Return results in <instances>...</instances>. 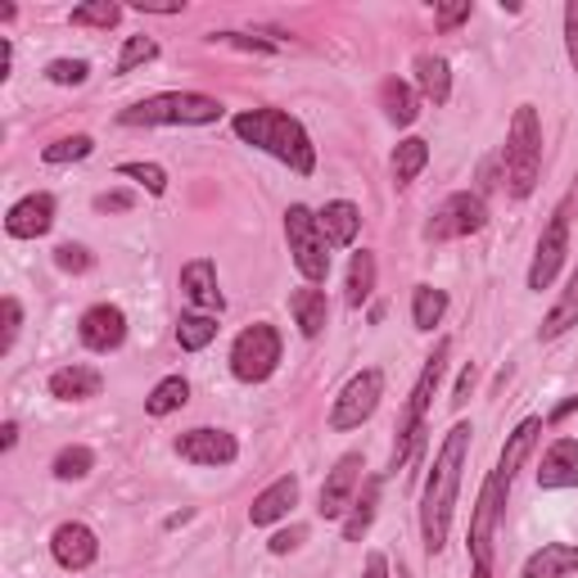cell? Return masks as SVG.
I'll use <instances>...</instances> for the list:
<instances>
[{
    "label": "cell",
    "instance_id": "cell-29",
    "mask_svg": "<svg viewBox=\"0 0 578 578\" xmlns=\"http://www.w3.org/2000/svg\"><path fill=\"white\" fill-rule=\"evenodd\" d=\"M443 312H448V295H443V289L416 285V295H411V321H416V330H434V325L443 321Z\"/></svg>",
    "mask_w": 578,
    "mask_h": 578
},
{
    "label": "cell",
    "instance_id": "cell-35",
    "mask_svg": "<svg viewBox=\"0 0 578 578\" xmlns=\"http://www.w3.org/2000/svg\"><path fill=\"white\" fill-rule=\"evenodd\" d=\"M150 60H159V41L154 36H127L122 41V55H118V73H131V68H140V64H150Z\"/></svg>",
    "mask_w": 578,
    "mask_h": 578
},
{
    "label": "cell",
    "instance_id": "cell-46",
    "mask_svg": "<svg viewBox=\"0 0 578 578\" xmlns=\"http://www.w3.org/2000/svg\"><path fill=\"white\" fill-rule=\"evenodd\" d=\"M95 208H100V213H127L131 195H100V200H95Z\"/></svg>",
    "mask_w": 578,
    "mask_h": 578
},
{
    "label": "cell",
    "instance_id": "cell-21",
    "mask_svg": "<svg viewBox=\"0 0 578 578\" xmlns=\"http://www.w3.org/2000/svg\"><path fill=\"white\" fill-rule=\"evenodd\" d=\"M105 389V375L95 371V366H60L55 375H51V394L60 398V403H86V398H95Z\"/></svg>",
    "mask_w": 578,
    "mask_h": 578
},
{
    "label": "cell",
    "instance_id": "cell-30",
    "mask_svg": "<svg viewBox=\"0 0 578 578\" xmlns=\"http://www.w3.org/2000/svg\"><path fill=\"white\" fill-rule=\"evenodd\" d=\"M185 403H190V384H185L181 375H168V379L154 384V394L144 398V411H150V416H172V411L185 407Z\"/></svg>",
    "mask_w": 578,
    "mask_h": 578
},
{
    "label": "cell",
    "instance_id": "cell-26",
    "mask_svg": "<svg viewBox=\"0 0 578 578\" xmlns=\"http://www.w3.org/2000/svg\"><path fill=\"white\" fill-rule=\"evenodd\" d=\"M379 105H384V118H389L394 127H411L416 114H420V100H416V90L398 77H389L379 86Z\"/></svg>",
    "mask_w": 578,
    "mask_h": 578
},
{
    "label": "cell",
    "instance_id": "cell-22",
    "mask_svg": "<svg viewBox=\"0 0 578 578\" xmlns=\"http://www.w3.org/2000/svg\"><path fill=\"white\" fill-rule=\"evenodd\" d=\"M317 222H321L325 245H334V249H349L353 239H357V231H362V213H357L349 200H334V204H325V208L317 213Z\"/></svg>",
    "mask_w": 578,
    "mask_h": 578
},
{
    "label": "cell",
    "instance_id": "cell-11",
    "mask_svg": "<svg viewBox=\"0 0 578 578\" xmlns=\"http://www.w3.org/2000/svg\"><path fill=\"white\" fill-rule=\"evenodd\" d=\"M565 249H569V217L565 208L552 213L543 239H538V254H534V267H528V289H547L565 263Z\"/></svg>",
    "mask_w": 578,
    "mask_h": 578
},
{
    "label": "cell",
    "instance_id": "cell-34",
    "mask_svg": "<svg viewBox=\"0 0 578 578\" xmlns=\"http://www.w3.org/2000/svg\"><path fill=\"white\" fill-rule=\"evenodd\" d=\"M122 19V6H114V0H90V6H77L73 10V28H114Z\"/></svg>",
    "mask_w": 578,
    "mask_h": 578
},
{
    "label": "cell",
    "instance_id": "cell-36",
    "mask_svg": "<svg viewBox=\"0 0 578 578\" xmlns=\"http://www.w3.org/2000/svg\"><path fill=\"white\" fill-rule=\"evenodd\" d=\"M90 465H95V452L90 448H64L60 457H55V479H86L90 474Z\"/></svg>",
    "mask_w": 578,
    "mask_h": 578
},
{
    "label": "cell",
    "instance_id": "cell-41",
    "mask_svg": "<svg viewBox=\"0 0 578 578\" xmlns=\"http://www.w3.org/2000/svg\"><path fill=\"white\" fill-rule=\"evenodd\" d=\"M55 267H60V271H86V267H90V254H86L82 245H60V249H55Z\"/></svg>",
    "mask_w": 578,
    "mask_h": 578
},
{
    "label": "cell",
    "instance_id": "cell-32",
    "mask_svg": "<svg viewBox=\"0 0 578 578\" xmlns=\"http://www.w3.org/2000/svg\"><path fill=\"white\" fill-rule=\"evenodd\" d=\"M375 502H379V479H366L362 502H353V515L344 520V538H349V543H362V538H366V528H371V520H375Z\"/></svg>",
    "mask_w": 578,
    "mask_h": 578
},
{
    "label": "cell",
    "instance_id": "cell-15",
    "mask_svg": "<svg viewBox=\"0 0 578 578\" xmlns=\"http://www.w3.org/2000/svg\"><path fill=\"white\" fill-rule=\"evenodd\" d=\"M51 552H55V560H60L64 569H86L95 556H100V538H95L82 520H68V524L55 528Z\"/></svg>",
    "mask_w": 578,
    "mask_h": 578
},
{
    "label": "cell",
    "instance_id": "cell-42",
    "mask_svg": "<svg viewBox=\"0 0 578 578\" xmlns=\"http://www.w3.org/2000/svg\"><path fill=\"white\" fill-rule=\"evenodd\" d=\"M565 51H569V64L578 73V0L565 6Z\"/></svg>",
    "mask_w": 578,
    "mask_h": 578
},
{
    "label": "cell",
    "instance_id": "cell-39",
    "mask_svg": "<svg viewBox=\"0 0 578 578\" xmlns=\"http://www.w3.org/2000/svg\"><path fill=\"white\" fill-rule=\"evenodd\" d=\"M86 60H55L51 68H45V77H51L55 86H82L86 82Z\"/></svg>",
    "mask_w": 578,
    "mask_h": 578
},
{
    "label": "cell",
    "instance_id": "cell-40",
    "mask_svg": "<svg viewBox=\"0 0 578 578\" xmlns=\"http://www.w3.org/2000/svg\"><path fill=\"white\" fill-rule=\"evenodd\" d=\"M0 312H6V334H0V353H10L14 340H19V325H23V308H19V299H6V303H0Z\"/></svg>",
    "mask_w": 578,
    "mask_h": 578
},
{
    "label": "cell",
    "instance_id": "cell-5",
    "mask_svg": "<svg viewBox=\"0 0 578 578\" xmlns=\"http://www.w3.org/2000/svg\"><path fill=\"white\" fill-rule=\"evenodd\" d=\"M443 362H448V340H439V344H434V357L425 362V371H420V379H416V389H411V398H407V407H403V420H398V439H394V452H389V470L407 465L411 448L420 443L429 398H434V389H439V379H443Z\"/></svg>",
    "mask_w": 578,
    "mask_h": 578
},
{
    "label": "cell",
    "instance_id": "cell-31",
    "mask_svg": "<svg viewBox=\"0 0 578 578\" xmlns=\"http://www.w3.org/2000/svg\"><path fill=\"white\" fill-rule=\"evenodd\" d=\"M429 163V140H420V136H411V140H403L398 150H394V181L398 185H407V181H416L420 176V168Z\"/></svg>",
    "mask_w": 578,
    "mask_h": 578
},
{
    "label": "cell",
    "instance_id": "cell-9",
    "mask_svg": "<svg viewBox=\"0 0 578 578\" xmlns=\"http://www.w3.org/2000/svg\"><path fill=\"white\" fill-rule=\"evenodd\" d=\"M379 398H384V371L371 366V371L353 375V379L344 384V394L334 398V407H330V429H357L362 420L375 416Z\"/></svg>",
    "mask_w": 578,
    "mask_h": 578
},
{
    "label": "cell",
    "instance_id": "cell-18",
    "mask_svg": "<svg viewBox=\"0 0 578 578\" xmlns=\"http://www.w3.org/2000/svg\"><path fill=\"white\" fill-rule=\"evenodd\" d=\"M538 489H578V443L556 439L538 465Z\"/></svg>",
    "mask_w": 578,
    "mask_h": 578
},
{
    "label": "cell",
    "instance_id": "cell-47",
    "mask_svg": "<svg viewBox=\"0 0 578 578\" xmlns=\"http://www.w3.org/2000/svg\"><path fill=\"white\" fill-rule=\"evenodd\" d=\"M362 578H389V560H384L379 552H371V556H366V574H362Z\"/></svg>",
    "mask_w": 578,
    "mask_h": 578
},
{
    "label": "cell",
    "instance_id": "cell-43",
    "mask_svg": "<svg viewBox=\"0 0 578 578\" xmlns=\"http://www.w3.org/2000/svg\"><path fill=\"white\" fill-rule=\"evenodd\" d=\"M213 41H226V45H239V51H258V55H267V51H271V41H258V36H245V32H217Z\"/></svg>",
    "mask_w": 578,
    "mask_h": 578
},
{
    "label": "cell",
    "instance_id": "cell-44",
    "mask_svg": "<svg viewBox=\"0 0 578 578\" xmlns=\"http://www.w3.org/2000/svg\"><path fill=\"white\" fill-rule=\"evenodd\" d=\"M470 19V0H461V6H443L439 14H434V23H439L443 32H452L457 23H465Z\"/></svg>",
    "mask_w": 578,
    "mask_h": 578
},
{
    "label": "cell",
    "instance_id": "cell-33",
    "mask_svg": "<svg viewBox=\"0 0 578 578\" xmlns=\"http://www.w3.org/2000/svg\"><path fill=\"white\" fill-rule=\"evenodd\" d=\"M371 289H375V254H353L349 263V308H362L371 299Z\"/></svg>",
    "mask_w": 578,
    "mask_h": 578
},
{
    "label": "cell",
    "instance_id": "cell-28",
    "mask_svg": "<svg viewBox=\"0 0 578 578\" xmlns=\"http://www.w3.org/2000/svg\"><path fill=\"white\" fill-rule=\"evenodd\" d=\"M569 325H578V271L569 276L565 295H560L556 308L547 312V321H543V340H560V334H565Z\"/></svg>",
    "mask_w": 578,
    "mask_h": 578
},
{
    "label": "cell",
    "instance_id": "cell-24",
    "mask_svg": "<svg viewBox=\"0 0 578 578\" xmlns=\"http://www.w3.org/2000/svg\"><path fill=\"white\" fill-rule=\"evenodd\" d=\"M416 86L425 100L434 105H448L452 100V68L443 55H416Z\"/></svg>",
    "mask_w": 578,
    "mask_h": 578
},
{
    "label": "cell",
    "instance_id": "cell-51",
    "mask_svg": "<svg viewBox=\"0 0 578 578\" xmlns=\"http://www.w3.org/2000/svg\"><path fill=\"white\" fill-rule=\"evenodd\" d=\"M574 411H578V394H574L569 403H560V407L552 411V420H565V416H574Z\"/></svg>",
    "mask_w": 578,
    "mask_h": 578
},
{
    "label": "cell",
    "instance_id": "cell-19",
    "mask_svg": "<svg viewBox=\"0 0 578 578\" xmlns=\"http://www.w3.org/2000/svg\"><path fill=\"white\" fill-rule=\"evenodd\" d=\"M295 506H299V479H295V474H280L271 489H263V493L254 497L249 520H254V524H276V520H285Z\"/></svg>",
    "mask_w": 578,
    "mask_h": 578
},
{
    "label": "cell",
    "instance_id": "cell-45",
    "mask_svg": "<svg viewBox=\"0 0 578 578\" xmlns=\"http://www.w3.org/2000/svg\"><path fill=\"white\" fill-rule=\"evenodd\" d=\"M299 543H303V528H299V524H295V528H280V534L271 538V552H276V556H289Z\"/></svg>",
    "mask_w": 578,
    "mask_h": 578
},
{
    "label": "cell",
    "instance_id": "cell-17",
    "mask_svg": "<svg viewBox=\"0 0 578 578\" xmlns=\"http://www.w3.org/2000/svg\"><path fill=\"white\" fill-rule=\"evenodd\" d=\"M55 226V200L51 195H28V200H19L14 208H10V217H6V231L14 235V239H36V235H45Z\"/></svg>",
    "mask_w": 578,
    "mask_h": 578
},
{
    "label": "cell",
    "instance_id": "cell-7",
    "mask_svg": "<svg viewBox=\"0 0 578 578\" xmlns=\"http://www.w3.org/2000/svg\"><path fill=\"white\" fill-rule=\"evenodd\" d=\"M280 362V334L258 321L249 330H239L235 334V344H231V371L235 379H245V384H263Z\"/></svg>",
    "mask_w": 578,
    "mask_h": 578
},
{
    "label": "cell",
    "instance_id": "cell-4",
    "mask_svg": "<svg viewBox=\"0 0 578 578\" xmlns=\"http://www.w3.org/2000/svg\"><path fill=\"white\" fill-rule=\"evenodd\" d=\"M217 118H222V105L213 95H195V90H168L122 114L127 127H208Z\"/></svg>",
    "mask_w": 578,
    "mask_h": 578
},
{
    "label": "cell",
    "instance_id": "cell-48",
    "mask_svg": "<svg viewBox=\"0 0 578 578\" xmlns=\"http://www.w3.org/2000/svg\"><path fill=\"white\" fill-rule=\"evenodd\" d=\"M470 389H474V366H465V371H461V379H457V398H452V403H465V398H470Z\"/></svg>",
    "mask_w": 578,
    "mask_h": 578
},
{
    "label": "cell",
    "instance_id": "cell-27",
    "mask_svg": "<svg viewBox=\"0 0 578 578\" xmlns=\"http://www.w3.org/2000/svg\"><path fill=\"white\" fill-rule=\"evenodd\" d=\"M217 340V317H208V312H185L181 321H176V344L185 349V353H200V349H208Z\"/></svg>",
    "mask_w": 578,
    "mask_h": 578
},
{
    "label": "cell",
    "instance_id": "cell-20",
    "mask_svg": "<svg viewBox=\"0 0 578 578\" xmlns=\"http://www.w3.org/2000/svg\"><path fill=\"white\" fill-rule=\"evenodd\" d=\"M578 574V543H547L524 560V578H574Z\"/></svg>",
    "mask_w": 578,
    "mask_h": 578
},
{
    "label": "cell",
    "instance_id": "cell-10",
    "mask_svg": "<svg viewBox=\"0 0 578 578\" xmlns=\"http://www.w3.org/2000/svg\"><path fill=\"white\" fill-rule=\"evenodd\" d=\"M484 222H489L484 200L461 190V195H448L439 208H434V217L425 222V239H461V235L484 231Z\"/></svg>",
    "mask_w": 578,
    "mask_h": 578
},
{
    "label": "cell",
    "instance_id": "cell-16",
    "mask_svg": "<svg viewBox=\"0 0 578 578\" xmlns=\"http://www.w3.org/2000/svg\"><path fill=\"white\" fill-rule=\"evenodd\" d=\"M181 289H185V299L195 303L200 312H222V289H217V267L208 258H195V263H185L181 267Z\"/></svg>",
    "mask_w": 578,
    "mask_h": 578
},
{
    "label": "cell",
    "instance_id": "cell-12",
    "mask_svg": "<svg viewBox=\"0 0 578 578\" xmlns=\"http://www.w3.org/2000/svg\"><path fill=\"white\" fill-rule=\"evenodd\" d=\"M362 457L357 452H349V457H340L334 461V470L325 474V489H321V515L325 520H344L349 515V506H353V493H357V484H362Z\"/></svg>",
    "mask_w": 578,
    "mask_h": 578
},
{
    "label": "cell",
    "instance_id": "cell-6",
    "mask_svg": "<svg viewBox=\"0 0 578 578\" xmlns=\"http://www.w3.org/2000/svg\"><path fill=\"white\" fill-rule=\"evenodd\" d=\"M285 239H289V254H295V267L312 280V285H321L325 276H330V245H325V235H321V222H317V213L312 208H303V204H295L285 213Z\"/></svg>",
    "mask_w": 578,
    "mask_h": 578
},
{
    "label": "cell",
    "instance_id": "cell-14",
    "mask_svg": "<svg viewBox=\"0 0 578 578\" xmlns=\"http://www.w3.org/2000/svg\"><path fill=\"white\" fill-rule=\"evenodd\" d=\"M77 334H82V344H86L90 353H114V349H122V340H127V317H122V308H114V303H95L90 312H82Z\"/></svg>",
    "mask_w": 578,
    "mask_h": 578
},
{
    "label": "cell",
    "instance_id": "cell-1",
    "mask_svg": "<svg viewBox=\"0 0 578 578\" xmlns=\"http://www.w3.org/2000/svg\"><path fill=\"white\" fill-rule=\"evenodd\" d=\"M465 457H470V425H452L439 457H434V465H429L425 497H420V538H425L429 556H439L443 543H448L457 493H461V474H465Z\"/></svg>",
    "mask_w": 578,
    "mask_h": 578
},
{
    "label": "cell",
    "instance_id": "cell-8",
    "mask_svg": "<svg viewBox=\"0 0 578 578\" xmlns=\"http://www.w3.org/2000/svg\"><path fill=\"white\" fill-rule=\"evenodd\" d=\"M506 479L489 474L484 493L474 502V520H470V560H474V578H493V524L502 515V497H506Z\"/></svg>",
    "mask_w": 578,
    "mask_h": 578
},
{
    "label": "cell",
    "instance_id": "cell-38",
    "mask_svg": "<svg viewBox=\"0 0 578 578\" xmlns=\"http://www.w3.org/2000/svg\"><path fill=\"white\" fill-rule=\"evenodd\" d=\"M118 172L131 176V181H140L144 190H150V195H163V190H168V172H163L159 163H122Z\"/></svg>",
    "mask_w": 578,
    "mask_h": 578
},
{
    "label": "cell",
    "instance_id": "cell-25",
    "mask_svg": "<svg viewBox=\"0 0 578 578\" xmlns=\"http://www.w3.org/2000/svg\"><path fill=\"white\" fill-rule=\"evenodd\" d=\"M289 312H295V325L308 334V340H317L330 321V303H325L321 289H295V295H289Z\"/></svg>",
    "mask_w": 578,
    "mask_h": 578
},
{
    "label": "cell",
    "instance_id": "cell-23",
    "mask_svg": "<svg viewBox=\"0 0 578 578\" xmlns=\"http://www.w3.org/2000/svg\"><path fill=\"white\" fill-rule=\"evenodd\" d=\"M538 434H543V420L538 416H528V420H520L515 425V434H511V443L502 448V461H497V479H506V484H511V479H515V470L528 461V452H534V443H538Z\"/></svg>",
    "mask_w": 578,
    "mask_h": 578
},
{
    "label": "cell",
    "instance_id": "cell-3",
    "mask_svg": "<svg viewBox=\"0 0 578 578\" xmlns=\"http://www.w3.org/2000/svg\"><path fill=\"white\" fill-rule=\"evenodd\" d=\"M506 181H511V195L524 200L534 195L538 185V172H543V122H538V109L534 105H520L515 118H511V131H506Z\"/></svg>",
    "mask_w": 578,
    "mask_h": 578
},
{
    "label": "cell",
    "instance_id": "cell-37",
    "mask_svg": "<svg viewBox=\"0 0 578 578\" xmlns=\"http://www.w3.org/2000/svg\"><path fill=\"white\" fill-rule=\"evenodd\" d=\"M95 150V140L90 136H68V140H55V144H45V163H77V159H86Z\"/></svg>",
    "mask_w": 578,
    "mask_h": 578
},
{
    "label": "cell",
    "instance_id": "cell-50",
    "mask_svg": "<svg viewBox=\"0 0 578 578\" xmlns=\"http://www.w3.org/2000/svg\"><path fill=\"white\" fill-rule=\"evenodd\" d=\"M14 439H19V425L6 420V429H0V448H14Z\"/></svg>",
    "mask_w": 578,
    "mask_h": 578
},
{
    "label": "cell",
    "instance_id": "cell-2",
    "mask_svg": "<svg viewBox=\"0 0 578 578\" xmlns=\"http://www.w3.org/2000/svg\"><path fill=\"white\" fill-rule=\"evenodd\" d=\"M235 136L249 140V144H258L263 154L289 163V168L303 172V176L317 168V144H312V136L303 131L299 118H289V114H280V109H249V114H239V118H235Z\"/></svg>",
    "mask_w": 578,
    "mask_h": 578
},
{
    "label": "cell",
    "instance_id": "cell-13",
    "mask_svg": "<svg viewBox=\"0 0 578 578\" xmlns=\"http://www.w3.org/2000/svg\"><path fill=\"white\" fill-rule=\"evenodd\" d=\"M176 452H181L185 461H195V465H231L235 452H239V443H235V434H226V429L200 425V429H185V434H181Z\"/></svg>",
    "mask_w": 578,
    "mask_h": 578
},
{
    "label": "cell",
    "instance_id": "cell-49",
    "mask_svg": "<svg viewBox=\"0 0 578 578\" xmlns=\"http://www.w3.org/2000/svg\"><path fill=\"white\" fill-rule=\"evenodd\" d=\"M140 14H181V6H154V0H140Z\"/></svg>",
    "mask_w": 578,
    "mask_h": 578
}]
</instances>
